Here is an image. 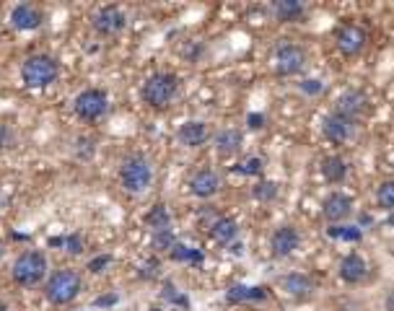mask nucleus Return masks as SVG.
<instances>
[{"label": "nucleus", "instance_id": "nucleus-1", "mask_svg": "<svg viewBox=\"0 0 394 311\" xmlns=\"http://www.w3.org/2000/svg\"><path fill=\"white\" fill-rule=\"evenodd\" d=\"M57 75H60V65L50 55H31L21 65V81L26 88H47L50 83L57 81Z\"/></svg>", "mask_w": 394, "mask_h": 311}, {"label": "nucleus", "instance_id": "nucleus-2", "mask_svg": "<svg viewBox=\"0 0 394 311\" xmlns=\"http://www.w3.org/2000/svg\"><path fill=\"white\" fill-rule=\"evenodd\" d=\"M176 88H179L176 75H171V73H156V75H151L143 83V102L148 106H153V109H164V106L171 104Z\"/></svg>", "mask_w": 394, "mask_h": 311}, {"label": "nucleus", "instance_id": "nucleus-3", "mask_svg": "<svg viewBox=\"0 0 394 311\" xmlns=\"http://www.w3.org/2000/svg\"><path fill=\"white\" fill-rule=\"evenodd\" d=\"M13 280L24 285V288H31L37 285L44 275H47V259L41 252H24L16 262H13V270H10Z\"/></svg>", "mask_w": 394, "mask_h": 311}, {"label": "nucleus", "instance_id": "nucleus-4", "mask_svg": "<svg viewBox=\"0 0 394 311\" xmlns=\"http://www.w3.org/2000/svg\"><path fill=\"white\" fill-rule=\"evenodd\" d=\"M78 290H81V278H78V272L75 270H57L50 280H47V301L52 303H71L75 296H78Z\"/></svg>", "mask_w": 394, "mask_h": 311}, {"label": "nucleus", "instance_id": "nucleus-5", "mask_svg": "<svg viewBox=\"0 0 394 311\" xmlns=\"http://www.w3.org/2000/svg\"><path fill=\"white\" fill-rule=\"evenodd\" d=\"M151 164L145 161L143 156H127L122 161V169H120V182L127 192H143L145 187L151 185Z\"/></svg>", "mask_w": 394, "mask_h": 311}, {"label": "nucleus", "instance_id": "nucleus-6", "mask_svg": "<svg viewBox=\"0 0 394 311\" xmlns=\"http://www.w3.org/2000/svg\"><path fill=\"white\" fill-rule=\"evenodd\" d=\"M73 109H75V114H78L81 120H86V122H96V120L104 117L106 109H109V99H106V93H104L102 88H86V91H81L75 96Z\"/></svg>", "mask_w": 394, "mask_h": 311}, {"label": "nucleus", "instance_id": "nucleus-7", "mask_svg": "<svg viewBox=\"0 0 394 311\" xmlns=\"http://www.w3.org/2000/svg\"><path fill=\"white\" fill-rule=\"evenodd\" d=\"M306 65V52L299 44H280L275 50V73L278 75H296Z\"/></svg>", "mask_w": 394, "mask_h": 311}, {"label": "nucleus", "instance_id": "nucleus-8", "mask_svg": "<svg viewBox=\"0 0 394 311\" xmlns=\"http://www.w3.org/2000/svg\"><path fill=\"white\" fill-rule=\"evenodd\" d=\"M366 41H368V37H366V31H363L358 23H345V26H340L337 34H335V47H337L345 57L361 55Z\"/></svg>", "mask_w": 394, "mask_h": 311}, {"label": "nucleus", "instance_id": "nucleus-9", "mask_svg": "<svg viewBox=\"0 0 394 311\" xmlns=\"http://www.w3.org/2000/svg\"><path fill=\"white\" fill-rule=\"evenodd\" d=\"M366 104H368V99H366V93H363L361 88H348V91H342L340 96H337L335 114H340L345 120L355 122V117H361V114L366 112Z\"/></svg>", "mask_w": 394, "mask_h": 311}, {"label": "nucleus", "instance_id": "nucleus-10", "mask_svg": "<svg viewBox=\"0 0 394 311\" xmlns=\"http://www.w3.org/2000/svg\"><path fill=\"white\" fill-rule=\"evenodd\" d=\"M124 23H127V19H124L120 6H104V8L93 16V29L99 31V34H104V37L122 31Z\"/></svg>", "mask_w": 394, "mask_h": 311}, {"label": "nucleus", "instance_id": "nucleus-11", "mask_svg": "<svg viewBox=\"0 0 394 311\" xmlns=\"http://www.w3.org/2000/svg\"><path fill=\"white\" fill-rule=\"evenodd\" d=\"M350 210H353V200L348 195H342V192H332L321 202V216L327 218L330 223L345 220V218L350 216Z\"/></svg>", "mask_w": 394, "mask_h": 311}, {"label": "nucleus", "instance_id": "nucleus-12", "mask_svg": "<svg viewBox=\"0 0 394 311\" xmlns=\"http://www.w3.org/2000/svg\"><path fill=\"white\" fill-rule=\"evenodd\" d=\"M299 244H301V236L293 226L278 228V231L272 234V238H270V249H272L275 257H288V254H293V252L299 249Z\"/></svg>", "mask_w": 394, "mask_h": 311}, {"label": "nucleus", "instance_id": "nucleus-13", "mask_svg": "<svg viewBox=\"0 0 394 311\" xmlns=\"http://www.w3.org/2000/svg\"><path fill=\"white\" fill-rule=\"evenodd\" d=\"M321 133H324V138H327L330 143L340 145L353 135V122L350 120H345V117H340V114L332 112V114L324 117V122H321Z\"/></svg>", "mask_w": 394, "mask_h": 311}, {"label": "nucleus", "instance_id": "nucleus-14", "mask_svg": "<svg viewBox=\"0 0 394 311\" xmlns=\"http://www.w3.org/2000/svg\"><path fill=\"white\" fill-rule=\"evenodd\" d=\"M368 275V265H366V259L358 254V252H350V254H345L340 262V278L348 283V285H358L363 283Z\"/></svg>", "mask_w": 394, "mask_h": 311}, {"label": "nucleus", "instance_id": "nucleus-15", "mask_svg": "<svg viewBox=\"0 0 394 311\" xmlns=\"http://www.w3.org/2000/svg\"><path fill=\"white\" fill-rule=\"evenodd\" d=\"M221 189V176L216 174V171H210V169H203V171H197L192 179H189V192L195 197H203V200H207V197H213Z\"/></svg>", "mask_w": 394, "mask_h": 311}, {"label": "nucleus", "instance_id": "nucleus-16", "mask_svg": "<svg viewBox=\"0 0 394 311\" xmlns=\"http://www.w3.org/2000/svg\"><path fill=\"white\" fill-rule=\"evenodd\" d=\"M10 23L21 31H31L41 23V13L34 6H29V3H21V6L10 10Z\"/></svg>", "mask_w": 394, "mask_h": 311}, {"label": "nucleus", "instance_id": "nucleus-17", "mask_svg": "<svg viewBox=\"0 0 394 311\" xmlns=\"http://www.w3.org/2000/svg\"><path fill=\"white\" fill-rule=\"evenodd\" d=\"M179 140L187 148H197L207 140V124L205 122H197V120H189L179 127Z\"/></svg>", "mask_w": 394, "mask_h": 311}, {"label": "nucleus", "instance_id": "nucleus-18", "mask_svg": "<svg viewBox=\"0 0 394 311\" xmlns=\"http://www.w3.org/2000/svg\"><path fill=\"white\" fill-rule=\"evenodd\" d=\"M241 143H244V135L234 130V127H226L216 135V151L221 156H234L241 151Z\"/></svg>", "mask_w": 394, "mask_h": 311}, {"label": "nucleus", "instance_id": "nucleus-19", "mask_svg": "<svg viewBox=\"0 0 394 311\" xmlns=\"http://www.w3.org/2000/svg\"><path fill=\"white\" fill-rule=\"evenodd\" d=\"M321 176H324L330 185H340V182H345V176H348V164H345V158H342V156H327V158L321 161Z\"/></svg>", "mask_w": 394, "mask_h": 311}, {"label": "nucleus", "instance_id": "nucleus-20", "mask_svg": "<svg viewBox=\"0 0 394 311\" xmlns=\"http://www.w3.org/2000/svg\"><path fill=\"white\" fill-rule=\"evenodd\" d=\"M236 234H238V223L234 218H216L210 223V236L218 244H231L236 238Z\"/></svg>", "mask_w": 394, "mask_h": 311}, {"label": "nucleus", "instance_id": "nucleus-21", "mask_svg": "<svg viewBox=\"0 0 394 311\" xmlns=\"http://www.w3.org/2000/svg\"><path fill=\"white\" fill-rule=\"evenodd\" d=\"M280 285H283V290L285 293H290V296H309L311 290H314V283H311L309 275H301V272H290V275H285V278L280 280Z\"/></svg>", "mask_w": 394, "mask_h": 311}, {"label": "nucleus", "instance_id": "nucleus-22", "mask_svg": "<svg viewBox=\"0 0 394 311\" xmlns=\"http://www.w3.org/2000/svg\"><path fill=\"white\" fill-rule=\"evenodd\" d=\"M268 296V290L259 288V285H254V288H249V285H231V288L226 290V301L228 303H244V301H262Z\"/></svg>", "mask_w": 394, "mask_h": 311}, {"label": "nucleus", "instance_id": "nucleus-23", "mask_svg": "<svg viewBox=\"0 0 394 311\" xmlns=\"http://www.w3.org/2000/svg\"><path fill=\"white\" fill-rule=\"evenodd\" d=\"M272 10H275L278 21H283V23L299 21L301 16H303V6H301L299 0H278V3L272 6Z\"/></svg>", "mask_w": 394, "mask_h": 311}, {"label": "nucleus", "instance_id": "nucleus-24", "mask_svg": "<svg viewBox=\"0 0 394 311\" xmlns=\"http://www.w3.org/2000/svg\"><path fill=\"white\" fill-rule=\"evenodd\" d=\"M145 223L153 228V231H164V228H169L171 218H169V210H166V205L151 207V210L145 213Z\"/></svg>", "mask_w": 394, "mask_h": 311}, {"label": "nucleus", "instance_id": "nucleus-25", "mask_svg": "<svg viewBox=\"0 0 394 311\" xmlns=\"http://www.w3.org/2000/svg\"><path fill=\"white\" fill-rule=\"evenodd\" d=\"M169 254H171L174 262H192V265H203V252H200V249H189L187 244H174Z\"/></svg>", "mask_w": 394, "mask_h": 311}, {"label": "nucleus", "instance_id": "nucleus-26", "mask_svg": "<svg viewBox=\"0 0 394 311\" xmlns=\"http://www.w3.org/2000/svg\"><path fill=\"white\" fill-rule=\"evenodd\" d=\"M327 236L330 238H342V241H353L358 244L363 238V231L358 226H330L327 228Z\"/></svg>", "mask_w": 394, "mask_h": 311}, {"label": "nucleus", "instance_id": "nucleus-27", "mask_svg": "<svg viewBox=\"0 0 394 311\" xmlns=\"http://www.w3.org/2000/svg\"><path fill=\"white\" fill-rule=\"evenodd\" d=\"M376 202H379L382 210H389V213H392L394 210V179H386V182L379 185V189H376Z\"/></svg>", "mask_w": 394, "mask_h": 311}, {"label": "nucleus", "instance_id": "nucleus-28", "mask_svg": "<svg viewBox=\"0 0 394 311\" xmlns=\"http://www.w3.org/2000/svg\"><path fill=\"white\" fill-rule=\"evenodd\" d=\"M176 244L174 234H171V228H164V231H156L153 238H151V247L156 252H171V247Z\"/></svg>", "mask_w": 394, "mask_h": 311}, {"label": "nucleus", "instance_id": "nucleus-29", "mask_svg": "<svg viewBox=\"0 0 394 311\" xmlns=\"http://www.w3.org/2000/svg\"><path fill=\"white\" fill-rule=\"evenodd\" d=\"M252 195H254V200H259V202H270V200L278 197V185H275V182H259V185L252 189Z\"/></svg>", "mask_w": 394, "mask_h": 311}, {"label": "nucleus", "instance_id": "nucleus-30", "mask_svg": "<svg viewBox=\"0 0 394 311\" xmlns=\"http://www.w3.org/2000/svg\"><path fill=\"white\" fill-rule=\"evenodd\" d=\"M262 169H265V161H262L259 156H252V158H247L244 164H238V166H236L238 174H249V176L262 174Z\"/></svg>", "mask_w": 394, "mask_h": 311}, {"label": "nucleus", "instance_id": "nucleus-31", "mask_svg": "<svg viewBox=\"0 0 394 311\" xmlns=\"http://www.w3.org/2000/svg\"><path fill=\"white\" fill-rule=\"evenodd\" d=\"M164 296L171 301V303H179L182 309H187V306H189V301H187L185 296H182V293H179L174 285H171V283H166V285H164Z\"/></svg>", "mask_w": 394, "mask_h": 311}, {"label": "nucleus", "instance_id": "nucleus-32", "mask_svg": "<svg viewBox=\"0 0 394 311\" xmlns=\"http://www.w3.org/2000/svg\"><path fill=\"white\" fill-rule=\"evenodd\" d=\"M158 272H161V262H158L156 257H151L143 265V270H140V278H143V280H153Z\"/></svg>", "mask_w": 394, "mask_h": 311}, {"label": "nucleus", "instance_id": "nucleus-33", "mask_svg": "<svg viewBox=\"0 0 394 311\" xmlns=\"http://www.w3.org/2000/svg\"><path fill=\"white\" fill-rule=\"evenodd\" d=\"M112 265V254H99V257H93L88 262V270L91 272H104V267H109Z\"/></svg>", "mask_w": 394, "mask_h": 311}, {"label": "nucleus", "instance_id": "nucleus-34", "mask_svg": "<svg viewBox=\"0 0 394 311\" xmlns=\"http://www.w3.org/2000/svg\"><path fill=\"white\" fill-rule=\"evenodd\" d=\"M301 91L303 93H309V96H317V93L324 91V83L317 81V78H309V81H303L301 83Z\"/></svg>", "mask_w": 394, "mask_h": 311}, {"label": "nucleus", "instance_id": "nucleus-35", "mask_svg": "<svg viewBox=\"0 0 394 311\" xmlns=\"http://www.w3.org/2000/svg\"><path fill=\"white\" fill-rule=\"evenodd\" d=\"M65 247H68V252H71V254H81V252H83L81 234H71V236L65 238Z\"/></svg>", "mask_w": 394, "mask_h": 311}, {"label": "nucleus", "instance_id": "nucleus-36", "mask_svg": "<svg viewBox=\"0 0 394 311\" xmlns=\"http://www.w3.org/2000/svg\"><path fill=\"white\" fill-rule=\"evenodd\" d=\"M247 124L252 127V130H259V127L265 124V117H262V114H249V117H247Z\"/></svg>", "mask_w": 394, "mask_h": 311}, {"label": "nucleus", "instance_id": "nucleus-37", "mask_svg": "<svg viewBox=\"0 0 394 311\" xmlns=\"http://www.w3.org/2000/svg\"><path fill=\"white\" fill-rule=\"evenodd\" d=\"M117 303V296H102V299H96V306H114Z\"/></svg>", "mask_w": 394, "mask_h": 311}, {"label": "nucleus", "instance_id": "nucleus-38", "mask_svg": "<svg viewBox=\"0 0 394 311\" xmlns=\"http://www.w3.org/2000/svg\"><path fill=\"white\" fill-rule=\"evenodd\" d=\"M386 311H394V290L386 296Z\"/></svg>", "mask_w": 394, "mask_h": 311}, {"label": "nucleus", "instance_id": "nucleus-39", "mask_svg": "<svg viewBox=\"0 0 394 311\" xmlns=\"http://www.w3.org/2000/svg\"><path fill=\"white\" fill-rule=\"evenodd\" d=\"M60 244H65V238H50V247H60Z\"/></svg>", "mask_w": 394, "mask_h": 311}, {"label": "nucleus", "instance_id": "nucleus-40", "mask_svg": "<svg viewBox=\"0 0 394 311\" xmlns=\"http://www.w3.org/2000/svg\"><path fill=\"white\" fill-rule=\"evenodd\" d=\"M0 311H8V309H6V303H3V301H0Z\"/></svg>", "mask_w": 394, "mask_h": 311}, {"label": "nucleus", "instance_id": "nucleus-41", "mask_svg": "<svg viewBox=\"0 0 394 311\" xmlns=\"http://www.w3.org/2000/svg\"><path fill=\"white\" fill-rule=\"evenodd\" d=\"M3 252H6V249H3V244H0V257H3Z\"/></svg>", "mask_w": 394, "mask_h": 311}, {"label": "nucleus", "instance_id": "nucleus-42", "mask_svg": "<svg viewBox=\"0 0 394 311\" xmlns=\"http://www.w3.org/2000/svg\"><path fill=\"white\" fill-rule=\"evenodd\" d=\"M148 311H164V309H156V306H153V309H148Z\"/></svg>", "mask_w": 394, "mask_h": 311}]
</instances>
